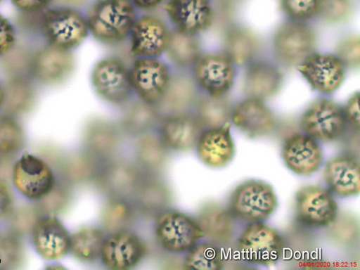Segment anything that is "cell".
<instances>
[{"label":"cell","instance_id":"obj_6","mask_svg":"<svg viewBox=\"0 0 360 270\" xmlns=\"http://www.w3.org/2000/svg\"><path fill=\"white\" fill-rule=\"evenodd\" d=\"M237 248L251 263L271 266L281 258L285 242L282 235L263 222L250 223L240 234Z\"/></svg>","mask_w":360,"mask_h":270},{"label":"cell","instance_id":"obj_38","mask_svg":"<svg viewBox=\"0 0 360 270\" xmlns=\"http://www.w3.org/2000/svg\"><path fill=\"white\" fill-rule=\"evenodd\" d=\"M187 252L184 259L186 269L218 270L223 268L222 252L212 244L198 243Z\"/></svg>","mask_w":360,"mask_h":270},{"label":"cell","instance_id":"obj_31","mask_svg":"<svg viewBox=\"0 0 360 270\" xmlns=\"http://www.w3.org/2000/svg\"><path fill=\"white\" fill-rule=\"evenodd\" d=\"M5 98L2 108L6 115L16 116L31 110L36 101L35 86L29 77H8L4 84Z\"/></svg>","mask_w":360,"mask_h":270},{"label":"cell","instance_id":"obj_41","mask_svg":"<svg viewBox=\"0 0 360 270\" xmlns=\"http://www.w3.org/2000/svg\"><path fill=\"white\" fill-rule=\"evenodd\" d=\"M323 0H281L283 12L293 20H310L321 13Z\"/></svg>","mask_w":360,"mask_h":270},{"label":"cell","instance_id":"obj_4","mask_svg":"<svg viewBox=\"0 0 360 270\" xmlns=\"http://www.w3.org/2000/svg\"><path fill=\"white\" fill-rule=\"evenodd\" d=\"M90 81L97 96L115 106H124L134 95L130 68L117 56H107L94 65Z\"/></svg>","mask_w":360,"mask_h":270},{"label":"cell","instance_id":"obj_25","mask_svg":"<svg viewBox=\"0 0 360 270\" xmlns=\"http://www.w3.org/2000/svg\"><path fill=\"white\" fill-rule=\"evenodd\" d=\"M200 89L187 70L172 72L167 91L158 105L162 115L190 112L200 97Z\"/></svg>","mask_w":360,"mask_h":270},{"label":"cell","instance_id":"obj_50","mask_svg":"<svg viewBox=\"0 0 360 270\" xmlns=\"http://www.w3.org/2000/svg\"><path fill=\"white\" fill-rule=\"evenodd\" d=\"M13 207V198L5 183L0 180V219L9 215Z\"/></svg>","mask_w":360,"mask_h":270},{"label":"cell","instance_id":"obj_43","mask_svg":"<svg viewBox=\"0 0 360 270\" xmlns=\"http://www.w3.org/2000/svg\"><path fill=\"white\" fill-rule=\"evenodd\" d=\"M331 235L336 242L342 245H349L357 236V226L355 221L349 217H338L330 224Z\"/></svg>","mask_w":360,"mask_h":270},{"label":"cell","instance_id":"obj_20","mask_svg":"<svg viewBox=\"0 0 360 270\" xmlns=\"http://www.w3.org/2000/svg\"><path fill=\"white\" fill-rule=\"evenodd\" d=\"M101 191L110 198L128 199L134 195L142 177L136 167L125 160H114L101 167L96 176Z\"/></svg>","mask_w":360,"mask_h":270},{"label":"cell","instance_id":"obj_37","mask_svg":"<svg viewBox=\"0 0 360 270\" xmlns=\"http://www.w3.org/2000/svg\"><path fill=\"white\" fill-rule=\"evenodd\" d=\"M133 218V208L127 199L110 198L103 208L101 220L103 229L112 233L126 230Z\"/></svg>","mask_w":360,"mask_h":270},{"label":"cell","instance_id":"obj_15","mask_svg":"<svg viewBox=\"0 0 360 270\" xmlns=\"http://www.w3.org/2000/svg\"><path fill=\"white\" fill-rule=\"evenodd\" d=\"M166 14L176 31L198 36L212 26V0H168Z\"/></svg>","mask_w":360,"mask_h":270},{"label":"cell","instance_id":"obj_9","mask_svg":"<svg viewBox=\"0 0 360 270\" xmlns=\"http://www.w3.org/2000/svg\"><path fill=\"white\" fill-rule=\"evenodd\" d=\"M347 125L343 108L326 98L312 103L301 117V127L306 134L324 143L342 138Z\"/></svg>","mask_w":360,"mask_h":270},{"label":"cell","instance_id":"obj_23","mask_svg":"<svg viewBox=\"0 0 360 270\" xmlns=\"http://www.w3.org/2000/svg\"><path fill=\"white\" fill-rule=\"evenodd\" d=\"M195 147L198 158L207 166L212 168L226 167L235 155L231 124L205 129Z\"/></svg>","mask_w":360,"mask_h":270},{"label":"cell","instance_id":"obj_46","mask_svg":"<svg viewBox=\"0 0 360 270\" xmlns=\"http://www.w3.org/2000/svg\"><path fill=\"white\" fill-rule=\"evenodd\" d=\"M17 44L15 25L0 14V58L7 54Z\"/></svg>","mask_w":360,"mask_h":270},{"label":"cell","instance_id":"obj_45","mask_svg":"<svg viewBox=\"0 0 360 270\" xmlns=\"http://www.w3.org/2000/svg\"><path fill=\"white\" fill-rule=\"evenodd\" d=\"M349 10L348 0H323L320 14L329 22H339L346 19Z\"/></svg>","mask_w":360,"mask_h":270},{"label":"cell","instance_id":"obj_52","mask_svg":"<svg viewBox=\"0 0 360 270\" xmlns=\"http://www.w3.org/2000/svg\"><path fill=\"white\" fill-rule=\"evenodd\" d=\"M84 0H53V4L56 6L69 7L76 8L82 6Z\"/></svg>","mask_w":360,"mask_h":270},{"label":"cell","instance_id":"obj_33","mask_svg":"<svg viewBox=\"0 0 360 270\" xmlns=\"http://www.w3.org/2000/svg\"><path fill=\"white\" fill-rule=\"evenodd\" d=\"M224 48L234 64L244 65L253 61L259 51V43L248 29L234 27L226 35Z\"/></svg>","mask_w":360,"mask_h":270},{"label":"cell","instance_id":"obj_5","mask_svg":"<svg viewBox=\"0 0 360 270\" xmlns=\"http://www.w3.org/2000/svg\"><path fill=\"white\" fill-rule=\"evenodd\" d=\"M155 234L163 250L175 254L188 252L205 236L196 220L175 210L158 216Z\"/></svg>","mask_w":360,"mask_h":270},{"label":"cell","instance_id":"obj_24","mask_svg":"<svg viewBox=\"0 0 360 270\" xmlns=\"http://www.w3.org/2000/svg\"><path fill=\"white\" fill-rule=\"evenodd\" d=\"M70 234L55 217L39 220L33 229V243L37 252L44 258L56 260L70 250Z\"/></svg>","mask_w":360,"mask_h":270},{"label":"cell","instance_id":"obj_51","mask_svg":"<svg viewBox=\"0 0 360 270\" xmlns=\"http://www.w3.org/2000/svg\"><path fill=\"white\" fill-rule=\"evenodd\" d=\"M136 9L150 12L158 8L164 2V0H131Z\"/></svg>","mask_w":360,"mask_h":270},{"label":"cell","instance_id":"obj_8","mask_svg":"<svg viewBox=\"0 0 360 270\" xmlns=\"http://www.w3.org/2000/svg\"><path fill=\"white\" fill-rule=\"evenodd\" d=\"M172 72L169 65L160 58H135L130 68L134 95L158 105L167 91Z\"/></svg>","mask_w":360,"mask_h":270},{"label":"cell","instance_id":"obj_7","mask_svg":"<svg viewBox=\"0 0 360 270\" xmlns=\"http://www.w3.org/2000/svg\"><path fill=\"white\" fill-rule=\"evenodd\" d=\"M191 70L200 91L205 95L224 96L233 86L234 63L225 52L202 53Z\"/></svg>","mask_w":360,"mask_h":270},{"label":"cell","instance_id":"obj_22","mask_svg":"<svg viewBox=\"0 0 360 270\" xmlns=\"http://www.w3.org/2000/svg\"><path fill=\"white\" fill-rule=\"evenodd\" d=\"M323 179L332 193L342 198L360 192V165L352 155H340L326 162Z\"/></svg>","mask_w":360,"mask_h":270},{"label":"cell","instance_id":"obj_35","mask_svg":"<svg viewBox=\"0 0 360 270\" xmlns=\"http://www.w3.org/2000/svg\"><path fill=\"white\" fill-rule=\"evenodd\" d=\"M232 105L226 97L200 96L195 107V114L202 126L207 129L223 127L229 123Z\"/></svg>","mask_w":360,"mask_h":270},{"label":"cell","instance_id":"obj_29","mask_svg":"<svg viewBox=\"0 0 360 270\" xmlns=\"http://www.w3.org/2000/svg\"><path fill=\"white\" fill-rule=\"evenodd\" d=\"M283 75L274 65L266 63L252 65L245 78V91L250 98L265 100L276 96L281 88Z\"/></svg>","mask_w":360,"mask_h":270},{"label":"cell","instance_id":"obj_48","mask_svg":"<svg viewBox=\"0 0 360 270\" xmlns=\"http://www.w3.org/2000/svg\"><path fill=\"white\" fill-rule=\"evenodd\" d=\"M42 13H21L22 15L18 19V25L21 30V32L27 35L40 34V23Z\"/></svg>","mask_w":360,"mask_h":270},{"label":"cell","instance_id":"obj_36","mask_svg":"<svg viewBox=\"0 0 360 270\" xmlns=\"http://www.w3.org/2000/svg\"><path fill=\"white\" fill-rule=\"evenodd\" d=\"M103 232L96 227H83L70 236V252L77 259L94 262L101 258Z\"/></svg>","mask_w":360,"mask_h":270},{"label":"cell","instance_id":"obj_13","mask_svg":"<svg viewBox=\"0 0 360 270\" xmlns=\"http://www.w3.org/2000/svg\"><path fill=\"white\" fill-rule=\"evenodd\" d=\"M171 32L161 18L143 15L136 18L129 37L135 58H160L167 49Z\"/></svg>","mask_w":360,"mask_h":270},{"label":"cell","instance_id":"obj_26","mask_svg":"<svg viewBox=\"0 0 360 270\" xmlns=\"http://www.w3.org/2000/svg\"><path fill=\"white\" fill-rule=\"evenodd\" d=\"M122 129L103 119L94 120L85 130L84 145L90 156L108 159L117 151L122 143Z\"/></svg>","mask_w":360,"mask_h":270},{"label":"cell","instance_id":"obj_53","mask_svg":"<svg viewBox=\"0 0 360 270\" xmlns=\"http://www.w3.org/2000/svg\"><path fill=\"white\" fill-rule=\"evenodd\" d=\"M5 98L4 86L0 82V110H2Z\"/></svg>","mask_w":360,"mask_h":270},{"label":"cell","instance_id":"obj_3","mask_svg":"<svg viewBox=\"0 0 360 270\" xmlns=\"http://www.w3.org/2000/svg\"><path fill=\"white\" fill-rule=\"evenodd\" d=\"M278 205V198L271 186L261 180L250 179L233 191L229 209L235 218L250 224L268 219Z\"/></svg>","mask_w":360,"mask_h":270},{"label":"cell","instance_id":"obj_11","mask_svg":"<svg viewBox=\"0 0 360 270\" xmlns=\"http://www.w3.org/2000/svg\"><path fill=\"white\" fill-rule=\"evenodd\" d=\"M316 38L313 30L302 21L281 24L274 37V48L278 58L289 67H297L311 53Z\"/></svg>","mask_w":360,"mask_h":270},{"label":"cell","instance_id":"obj_49","mask_svg":"<svg viewBox=\"0 0 360 270\" xmlns=\"http://www.w3.org/2000/svg\"><path fill=\"white\" fill-rule=\"evenodd\" d=\"M12 4L21 13H42L52 5L53 0H11Z\"/></svg>","mask_w":360,"mask_h":270},{"label":"cell","instance_id":"obj_27","mask_svg":"<svg viewBox=\"0 0 360 270\" xmlns=\"http://www.w3.org/2000/svg\"><path fill=\"white\" fill-rule=\"evenodd\" d=\"M234 219L229 208L217 202H209L200 208L196 221L205 236L212 242L226 244L235 232Z\"/></svg>","mask_w":360,"mask_h":270},{"label":"cell","instance_id":"obj_16","mask_svg":"<svg viewBox=\"0 0 360 270\" xmlns=\"http://www.w3.org/2000/svg\"><path fill=\"white\" fill-rule=\"evenodd\" d=\"M18 191L30 199H40L53 189L55 179L52 170L41 159L25 154L15 164L13 174Z\"/></svg>","mask_w":360,"mask_h":270},{"label":"cell","instance_id":"obj_12","mask_svg":"<svg viewBox=\"0 0 360 270\" xmlns=\"http://www.w3.org/2000/svg\"><path fill=\"white\" fill-rule=\"evenodd\" d=\"M75 68L72 51L47 44L34 51L30 77L44 85L59 84L71 77Z\"/></svg>","mask_w":360,"mask_h":270},{"label":"cell","instance_id":"obj_44","mask_svg":"<svg viewBox=\"0 0 360 270\" xmlns=\"http://www.w3.org/2000/svg\"><path fill=\"white\" fill-rule=\"evenodd\" d=\"M360 43L356 37H349L343 39L338 47V58L345 67L356 68L360 62Z\"/></svg>","mask_w":360,"mask_h":270},{"label":"cell","instance_id":"obj_42","mask_svg":"<svg viewBox=\"0 0 360 270\" xmlns=\"http://www.w3.org/2000/svg\"><path fill=\"white\" fill-rule=\"evenodd\" d=\"M22 257V250L14 236L0 233V269H11L18 265Z\"/></svg>","mask_w":360,"mask_h":270},{"label":"cell","instance_id":"obj_1","mask_svg":"<svg viewBox=\"0 0 360 270\" xmlns=\"http://www.w3.org/2000/svg\"><path fill=\"white\" fill-rule=\"evenodd\" d=\"M85 17L89 35L111 46L129 39L137 18L131 0H96Z\"/></svg>","mask_w":360,"mask_h":270},{"label":"cell","instance_id":"obj_21","mask_svg":"<svg viewBox=\"0 0 360 270\" xmlns=\"http://www.w3.org/2000/svg\"><path fill=\"white\" fill-rule=\"evenodd\" d=\"M282 157L288 169L299 175L314 174L323 161L322 149L318 141L301 134H295L285 140Z\"/></svg>","mask_w":360,"mask_h":270},{"label":"cell","instance_id":"obj_54","mask_svg":"<svg viewBox=\"0 0 360 270\" xmlns=\"http://www.w3.org/2000/svg\"><path fill=\"white\" fill-rule=\"evenodd\" d=\"M2 1H3V0H0V4H1V3H2Z\"/></svg>","mask_w":360,"mask_h":270},{"label":"cell","instance_id":"obj_18","mask_svg":"<svg viewBox=\"0 0 360 270\" xmlns=\"http://www.w3.org/2000/svg\"><path fill=\"white\" fill-rule=\"evenodd\" d=\"M146 253V248L141 238L126 229L105 238L101 258L109 269H128L136 266Z\"/></svg>","mask_w":360,"mask_h":270},{"label":"cell","instance_id":"obj_47","mask_svg":"<svg viewBox=\"0 0 360 270\" xmlns=\"http://www.w3.org/2000/svg\"><path fill=\"white\" fill-rule=\"evenodd\" d=\"M344 110L347 122L351 127L359 132L360 123L359 93H355L348 101Z\"/></svg>","mask_w":360,"mask_h":270},{"label":"cell","instance_id":"obj_32","mask_svg":"<svg viewBox=\"0 0 360 270\" xmlns=\"http://www.w3.org/2000/svg\"><path fill=\"white\" fill-rule=\"evenodd\" d=\"M201 53V44L198 36L180 32L176 30L171 32L165 54L177 70L191 69Z\"/></svg>","mask_w":360,"mask_h":270},{"label":"cell","instance_id":"obj_17","mask_svg":"<svg viewBox=\"0 0 360 270\" xmlns=\"http://www.w3.org/2000/svg\"><path fill=\"white\" fill-rule=\"evenodd\" d=\"M158 129L169 149L186 152L196 146L205 127L195 114L190 111L162 115Z\"/></svg>","mask_w":360,"mask_h":270},{"label":"cell","instance_id":"obj_34","mask_svg":"<svg viewBox=\"0 0 360 270\" xmlns=\"http://www.w3.org/2000/svg\"><path fill=\"white\" fill-rule=\"evenodd\" d=\"M135 153L140 166L151 173L162 169L167 161L168 148L153 131L137 136Z\"/></svg>","mask_w":360,"mask_h":270},{"label":"cell","instance_id":"obj_10","mask_svg":"<svg viewBox=\"0 0 360 270\" xmlns=\"http://www.w3.org/2000/svg\"><path fill=\"white\" fill-rule=\"evenodd\" d=\"M297 221L309 227L330 226L338 215V205L333 194L321 186L300 188L295 199Z\"/></svg>","mask_w":360,"mask_h":270},{"label":"cell","instance_id":"obj_40","mask_svg":"<svg viewBox=\"0 0 360 270\" xmlns=\"http://www.w3.org/2000/svg\"><path fill=\"white\" fill-rule=\"evenodd\" d=\"M33 53L34 51L29 48L16 44L7 54L0 58L1 68L8 77H30Z\"/></svg>","mask_w":360,"mask_h":270},{"label":"cell","instance_id":"obj_19","mask_svg":"<svg viewBox=\"0 0 360 270\" xmlns=\"http://www.w3.org/2000/svg\"><path fill=\"white\" fill-rule=\"evenodd\" d=\"M231 121L240 131L252 139L271 134L276 128L274 112L263 101L249 98L232 108Z\"/></svg>","mask_w":360,"mask_h":270},{"label":"cell","instance_id":"obj_14","mask_svg":"<svg viewBox=\"0 0 360 270\" xmlns=\"http://www.w3.org/2000/svg\"><path fill=\"white\" fill-rule=\"evenodd\" d=\"M297 70L311 89L324 94H332L342 86L345 67L335 56L311 53L297 66Z\"/></svg>","mask_w":360,"mask_h":270},{"label":"cell","instance_id":"obj_39","mask_svg":"<svg viewBox=\"0 0 360 270\" xmlns=\"http://www.w3.org/2000/svg\"><path fill=\"white\" fill-rule=\"evenodd\" d=\"M25 136L22 126L13 116L0 115V155L18 153L24 146Z\"/></svg>","mask_w":360,"mask_h":270},{"label":"cell","instance_id":"obj_2","mask_svg":"<svg viewBox=\"0 0 360 270\" xmlns=\"http://www.w3.org/2000/svg\"><path fill=\"white\" fill-rule=\"evenodd\" d=\"M40 34L48 44L71 51L89 36L85 15L77 8L60 6L42 13Z\"/></svg>","mask_w":360,"mask_h":270},{"label":"cell","instance_id":"obj_28","mask_svg":"<svg viewBox=\"0 0 360 270\" xmlns=\"http://www.w3.org/2000/svg\"><path fill=\"white\" fill-rule=\"evenodd\" d=\"M124 107L120 127L125 133L139 136L158 128L162 115L158 105L137 98Z\"/></svg>","mask_w":360,"mask_h":270},{"label":"cell","instance_id":"obj_30","mask_svg":"<svg viewBox=\"0 0 360 270\" xmlns=\"http://www.w3.org/2000/svg\"><path fill=\"white\" fill-rule=\"evenodd\" d=\"M139 211L147 216H158L171 202V193L161 180L148 177L141 180L134 195Z\"/></svg>","mask_w":360,"mask_h":270}]
</instances>
